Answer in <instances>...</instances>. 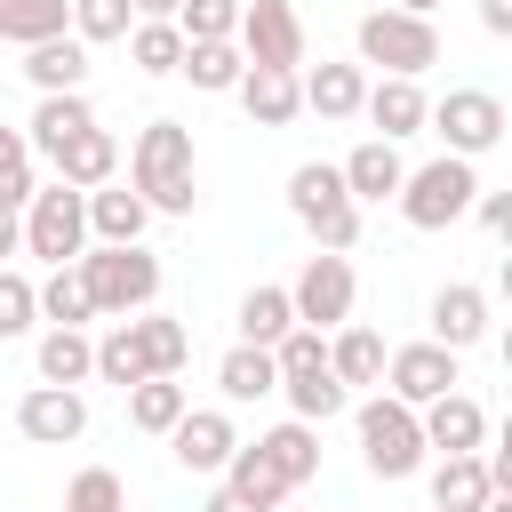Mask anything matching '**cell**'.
Returning <instances> with one entry per match:
<instances>
[{
	"mask_svg": "<svg viewBox=\"0 0 512 512\" xmlns=\"http://www.w3.org/2000/svg\"><path fill=\"white\" fill-rule=\"evenodd\" d=\"M472 192H480V176H472V160H456V152H440V160H424V168H408L400 176V216L416 224V232H448L456 216H472Z\"/></svg>",
	"mask_w": 512,
	"mask_h": 512,
	"instance_id": "cell-5",
	"label": "cell"
},
{
	"mask_svg": "<svg viewBox=\"0 0 512 512\" xmlns=\"http://www.w3.org/2000/svg\"><path fill=\"white\" fill-rule=\"evenodd\" d=\"M400 8H408V16H432V8H440V0H400Z\"/></svg>",
	"mask_w": 512,
	"mask_h": 512,
	"instance_id": "cell-50",
	"label": "cell"
},
{
	"mask_svg": "<svg viewBox=\"0 0 512 512\" xmlns=\"http://www.w3.org/2000/svg\"><path fill=\"white\" fill-rule=\"evenodd\" d=\"M384 336L376 328H360V320H344V328H328V376L352 392V384H384Z\"/></svg>",
	"mask_w": 512,
	"mask_h": 512,
	"instance_id": "cell-21",
	"label": "cell"
},
{
	"mask_svg": "<svg viewBox=\"0 0 512 512\" xmlns=\"http://www.w3.org/2000/svg\"><path fill=\"white\" fill-rule=\"evenodd\" d=\"M352 296H360V280H352V264H344V256H328V248H320V256H304V272L288 280L296 320H304V328H320V336L352 320Z\"/></svg>",
	"mask_w": 512,
	"mask_h": 512,
	"instance_id": "cell-9",
	"label": "cell"
},
{
	"mask_svg": "<svg viewBox=\"0 0 512 512\" xmlns=\"http://www.w3.org/2000/svg\"><path fill=\"white\" fill-rule=\"evenodd\" d=\"M128 184L144 192L152 216H192L200 184H192V128L184 120H152L128 152Z\"/></svg>",
	"mask_w": 512,
	"mask_h": 512,
	"instance_id": "cell-1",
	"label": "cell"
},
{
	"mask_svg": "<svg viewBox=\"0 0 512 512\" xmlns=\"http://www.w3.org/2000/svg\"><path fill=\"white\" fill-rule=\"evenodd\" d=\"M184 40H232V24H240V0H176V16H168Z\"/></svg>",
	"mask_w": 512,
	"mask_h": 512,
	"instance_id": "cell-41",
	"label": "cell"
},
{
	"mask_svg": "<svg viewBox=\"0 0 512 512\" xmlns=\"http://www.w3.org/2000/svg\"><path fill=\"white\" fill-rule=\"evenodd\" d=\"M48 168H56L72 192H96V184H112V176H120V136H112V128H80Z\"/></svg>",
	"mask_w": 512,
	"mask_h": 512,
	"instance_id": "cell-20",
	"label": "cell"
},
{
	"mask_svg": "<svg viewBox=\"0 0 512 512\" xmlns=\"http://www.w3.org/2000/svg\"><path fill=\"white\" fill-rule=\"evenodd\" d=\"M416 424H424V448H440V456H472V448H488V408H480L472 392H440V400H424Z\"/></svg>",
	"mask_w": 512,
	"mask_h": 512,
	"instance_id": "cell-13",
	"label": "cell"
},
{
	"mask_svg": "<svg viewBox=\"0 0 512 512\" xmlns=\"http://www.w3.org/2000/svg\"><path fill=\"white\" fill-rule=\"evenodd\" d=\"M80 128H96L88 88H56V96H40V112H32V128H24V144H32V160H56Z\"/></svg>",
	"mask_w": 512,
	"mask_h": 512,
	"instance_id": "cell-16",
	"label": "cell"
},
{
	"mask_svg": "<svg viewBox=\"0 0 512 512\" xmlns=\"http://www.w3.org/2000/svg\"><path fill=\"white\" fill-rule=\"evenodd\" d=\"M480 24H488L496 40H512V0H480Z\"/></svg>",
	"mask_w": 512,
	"mask_h": 512,
	"instance_id": "cell-45",
	"label": "cell"
},
{
	"mask_svg": "<svg viewBox=\"0 0 512 512\" xmlns=\"http://www.w3.org/2000/svg\"><path fill=\"white\" fill-rule=\"evenodd\" d=\"M224 488H232V496H240L248 512H272V504H288V496H296V488H288V480L272 472V456H264L256 440H240V448L224 456Z\"/></svg>",
	"mask_w": 512,
	"mask_h": 512,
	"instance_id": "cell-25",
	"label": "cell"
},
{
	"mask_svg": "<svg viewBox=\"0 0 512 512\" xmlns=\"http://www.w3.org/2000/svg\"><path fill=\"white\" fill-rule=\"evenodd\" d=\"M232 320H240V344H280V336L296 328V304H288V288H272V280H264V288H248V296H240V312H232Z\"/></svg>",
	"mask_w": 512,
	"mask_h": 512,
	"instance_id": "cell-34",
	"label": "cell"
},
{
	"mask_svg": "<svg viewBox=\"0 0 512 512\" xmlns=\"http://www.w3.org/2000/svg\"><path fill=\"white\" fill-rule=\"evenodd\" d=\"M32 320H40V296H32V280L0 264V344H8V336H24Z\"/></svg>",
	"mask_w": 512,
	"mask_h": 512,
	"instance_id": "cell-43",
	"label": "cell"
},
{
	"mask_svg": "<svg viewBox=\"0 0 512 512\" xmlns=\"http://www.w3.org/2000/svg\"><path fill=\"white\" fill-rule=\"evenodd\" d=\"M176 72H192V88H208V96H232L240 72H248V56L232 40H184V64Z\"/></svg>",
	"mask_w": 512,
	"mask_h": 512,
	"instance_id": "cell-33",
	"label": "cell"
},
{
	"mask_svg": "<svg viewBox=\"0 0 512 512\" xmlns=\"http://www.w3.org/2000/svg\"><path fill=\"white\" fill-rule=\"evenodd\" d=\"M144 224H152V208H144V192L136 184H96L88 192V240H144Z\"/></svg>",
	"mask_w": 512,
	"mask_h": 512,
	"instance_id": "cell-24",
	"label": "cell"
},
{
	"mask_svg": "<svg viewBox=\"0 0 512 512\" xmlns=\"http://www.w3.org/2000/svg\"><path fill=\"white\" fill-rule=\"evenodd\" d=\"M64 512H128V480L112 464H80L64 488Z\"/></svg>",
	"mask_w": 512,
	"mask_h": 512,
	"instance_id": "cell-39",
	"label": "cell"
},
{
	"mask_svg": "<svg viewBox=\"0 0 512 512\" xmlns=\"http://www.w3.org/2000/svg\"><path fill=\"white\" fill-rule=\"evenodd\" d=\"M128 24H136V8H128V0H72V40H88V48L128 40Z\"/></svg>",
	"mask_w": 512,
	"mask_h": 512,
	"instance_id": "cell-40",
	"label": "cell"
},
{
	"mask_svg": "<svg viewBox=\"0 0 512 512\" xmlns=\"http://www.w3.org/2000/svg\"><path fill=\"white\" fill-rule=\"evenodd\" d=\"M296 88H304V112L352 120L360 96H368V72H360V64H312V72H296Z\"/></svg>",
	"mask_w": 512,
	"mask_h": 512,
	"instance_id": "cell-23",
	"label": "cell"
},
{
	"mask_svg": "<svg viewBox=\"0 0 512 512\" xmlns=\"http://www.w3.org/2000/svg\"><path fill=\"white\" fill-rule=\"evenodd\" d=\"M0 112H8V72H0Z\"/></svg>",
	"mask_w": 512,
	"mask_h": 512,
	"instance_id": "cell-51",
	"label": "cell"
},
{
	"mask_svg": "<svg viewBox=\"0 0 512 512\" xmlns=\"http://www.w3.org/2000/svg\"><path fill=\"white\" fill-rule=\"evenodd\" d=\"M16 432H24L32 448H72V440L88 432V400H80V384H32V392L16 400Z\"/></svg>",
	"mask_w": 512,
	"mask_h": 512,
	"instance_id": "cell-12",
	"label": "cell"
},
{
	"mask_svg": "<svg viewBox=\"0 0 512 512\" xmlns=\"http://www.w3.org/2000/svg\"><path fill=\"white\" fill-rule=\"evenodd\" d=\"M424 128H440L456 160H480V152L504 144L512 120H504V96H496V88H448V96L424 112Z\"/></svg>",
	"mask_w": 512,
	"mask_h": 512,
	"instance_id": "cell-8",
	"label": "cell"
},
{
	"mask_svg": "<svg viewBox=\"0 0 512 512\" xmlns=\"http://www.w3.org/2000/svg\"><path fill=\"white\" fill-rule=\"evenodd\" d=\"M256 448L272 456V472H280L288 488H304V480L320 472V424H304V416H288V424H272V432H264Z\"/></svg>",
	"mask_w": 512,
	"mask_h": 512,
	"instance_id": "cell-26",
	"label": "cell"
},
{
	"mask_svg": "<svg viewBox=\"0 0 512 512\" xmlns=\"http://www.w3.org/2000/svg\"><path fill=\"white\" fill-rule=\"evenodd\" d=\"M24 200H32V144L24 128L0 120V208H24Z\"/></svg>",
	"mask_w": 512,
	"mask_h": 512,
	"instance_id": "cell-42",
	"label": "cell"
},
{
	"mask_svg": "<svg viewBox=\"0 0 512 512\" xmlns=\"http://www.w3.org/2000/svg\"><path fill=\"white\" fill-rule=\"evenodd\" d=\"M280 392H288V408H296L304 424H328V416H344V408H352V392L328 376V360H320V368H304V376H280Z\"/></svg>",
	"mask_w": 512,
	"mask_h": 512,
	"instance_id": "cell-38",
	"label": "cell"
},
{
	"mask_svg": "<svg viewBox=\"0 0 512 512\" xmlns=\"http://www.w3.org/2000/svg\"><path fill=\"white\" fill-rule=\"evenodd\" d=\"M336 176H344V192H352V200L368 208V200H392L408 168H400V144H384V136H368V144H352V152L336 160Z\"/></svg>",
	"mask_w": 512,
	"mask_h": 512,
	"instance_id": "cell-18",
	"label": "cell"
},
{
	"mask_svg": "<svg viewBox=\"0 0 512 512\" xmlns=\"http://www.w3.org/2000/svg\"><path fill=\"white\" fill-rule=\"evenodd\" d=\"M208 512H248V504H240L232 488H216V496H208Z\"/></svg>",
	"mask_w": 512,
	"mask_h": 512,
	"instance_id": "cell-47",
	"label": "cell"
},
{
	"mask_svg": "<svg viewBox=\"0 0 512 512\" xmlns=\"http://www.w3.org/2000/svg\"><path fill=\"white\" fill-rule=\"evenodd\" d=\"M232 96H240V112H248L256 128H288V120L304 112V88H296V72H280V64H248Z\"/></svg>",
	"mask_w": 512,
	"mask_h": 512,
	"instance_id": "cell-15",
	"label": "cell"
},
{
	"mask_svg": "<svg viewBox=\"0 0 512 512\" xmlns=\"http://www.w3.org/2000/svg\"><path fill=\"white\" fill-rule=\"evenodd\" d=\"M168 448H176L184 472H224V456L240 448V432H232L224 408H184V416L168 424Z\"/></svg>",
	"mask_w": 512,
	"mask_h": 512,
	"instance_id": "cell-14",
	"label": "cell"
},
{
	"mask_svg": "<svg viewBox=\"0 0 512 512\" xmlns=\"http://www.w3.org/2000/svg\"><path fill=\"white\" fill-rule=\"evenodd\" d=\"M496 488H488V464H480V448L472 456H440V472H432V512H480Z\"/></svg>",
	"mask_w": 512,
	"mask_h": 512,
	"instance_id": "cell-28",
	"label": "cell"
},
{
	"mask_svg": "<svg viewBox=\"0 0 512 512\" xmlns=\"http://www.w3.org/2000/svg\"><path fill=\"white\" fill-rule=\"evenodd\" d=\"M360 112H368V128H376L384 144H400V136H416V128H424V112H432V104H424V88H416V80H392V72H384V80L360 96Z\"/></svg>",
	"mask_w": 512,
	"mask_h": 512,
	"instance_id": "cell-19",
	"label": "cell"
},
{
	"mask_svg": "<svg viewBox=\"0 0 512 512\" xmlns=\"http://www.w3.org/2000/svg\"><path fill=\"white\" fill-rule=\"evenodd\" d=\"M192 408V392L176 384V376H144V384H128V424L136 432H152V440H168V424Z\"/></svg>",
	"mask_w": 512,
	"mask_h": 512,
	"instance_id": "cell-32",
	"label": "cell"
},
{
	"mask_svg": "<svg viewBox=\"0 0 512 512\" xmlns=\"http://www.w3.org/2000/svg\"><path fill=\"white\" fill-rule=\"evenodd\" d=\"M472 216H480V224L504 240V232H512V192H472Z\"/></svg>",
	"mask_w": 512,
	"mask_h": 512,
	"instance_id": "cell-44",
	"label": "cell"
},
{
	"mask_svg": "<svg viewBox=\"0 0 512 512\" xmlns=\"http://www.w3.org/2000/svg\"><path fill=\"white\" fill-rule=\"evenodd\" d=\"M80 280H88V304L96 312H112V320H128V312H152V296H160V256L144 248V240H88L80 256Z\"/></svg>",
	"mask_w": 512,
	"mask_h": 512,
	"instance_id": "cell-2",
	"label": "cell"
},
{
	"mask_svg": "<svg viewBox=\"0 0 512 512\" xmlns=\"http://www.w3.org/2000/svg\"><path fill=\"white\" fill-rule=\"evenodd\" d=\"M352 432H360V456H368L376 480H408V472H424V424H416L408 400H392V392L360 400V408H352Z\"/></svg>",
	"mask_w": 512,
	"mask_h": 512,
	"instance_id": "cell-4",
	"label": "cell"
},
{
	"mask_svg": "<svg viewBox=\"0 0 512 512\" xmlns=\"http://www.w3.org/2000/svg\"><path fill=\"white\" fill-rule=\"evenodd\" d=\"M128 320H136V344H144L152 376H184V360H192V328L168 320V312H128Z\"/></svg>",
	"mask_w": 512,
	"mask_h": 512,
	"instance_id": "cell-35",
	"label": "cell"
},
{
	"mask_svg": "<svg viewBox=\"0 0 512 512\" xmlns=\"http://www.w3.org/2000/svg\"><path fill=\"white\" fill-rule=\"evenodd\" d=\"M136 16H176V0H128Z\"/></svg>",
	"mask_w": 512,
	"mask_h": 512,
	"instance_id": "cell-48",
	"label": "cell"
},
{
	"mask_svg": "<svg viewBox=\"0 0 512 512\" xmlns=\"http://www.w3.org/2000/svg\"><path fill=\"white\" fill-rule=\"evenodd\" d=\"M24 248V208H0V256Z\"/></svg>",
	"mask_w": 512,
	"mask_h": 512,
	"instance_id": "cell-46",
	"label": "cell"
},
{
	"mask_svg": "<svg viewBox=\"0 0 512 512\" xmlns=\"http://www.w3.org/2000/svg\"><path fill=\"white\" fill-rule=\"evenodd\" d=\"M96 376V336L88 328H48L40 336V384H88Z\"/></svg>",
	"mask_w": 512,
	"mask_h": 512,
	"instance_id": "cell-31",
	"label": "cell"
},
{
	"mask_svg": "<svg viewBox=\"0 0 512 512\" xmlns=\"http://www.w3.org/2000/svg\"><path fill=\"white\" fill-rule=\"evenodd\" d=\"M32 296H40V320H48V328H88V320H96L80 264H48V280H40Z\"/></svg>",
	"mask_w": 512,
	"mask_h": 512,
	"instance_id": "cell-30",
	"label": "cell"
},
{
	"mask_svg": "<svg viewBox=\"0 0 512 512\" xmlns=\"http://www.w3.org/2000/svg\"><path fill=\"white\" fill-rule=\"evenodd\" d=\"M96 376H104V384H120V392L152 376V360H144V344H136V320H112V328L96 336Z\"/></svg>",
	"mask_w": 512,
	"mask_h": 512,
	"instance_id": "cell-37",
	"label": "cell"
},
{
	"mask_svg": "<svg viewBox=\"0 0 512 512\" xmlns=\"http://www.w3.org/2000/svg\"><path fill=\"white\" fill-rule=\"evenodd\" d=\"M272 512H288V504H272Z\"/></svg>",
	"mask_w": 512,
	"mask_h": 512,
	"instance_id": "cell-52",
	"label": "cell"
},
{
	"mask_svg": "<svg viewBox=\"0 0 512 512\" xmlns=\"http://www.w3.org/2000/svg\"><path fill=\"white\" fill-rule=\"evenodd\" d=\"M24 80H32L40 96H56V88H88V40H72V32L32 40V48H24Z\"/></svg>",
	"mask_w": 512,
	"mask_h": 512,
	"instance_id": "cell-22",
	"label": "cell"
},
{
	"mask_svg": "<svg viewBox=\"0 0 512 512\" xmlns=\"http://www.w3.org/2000/svg\"><path fill=\"white\" fill-rule=\"evenodd\" d=\"M232 48H240L248 64H280V72H296V64H304V16H296L288 0H240Z\"/></svg>",
	"mask_w": 512,
	"mask_h": 512,
	"instance_id": "cell-10",
	"label": "cell"
},
{
	"mask_svg": "<svg viewBox=\"0 0 512 512\" xmlns=\"http://www.w3.org/2000/svg\"><path fill=\"white\" fill-rule=\"evenodd\" d=\"M432 344H448V352H472L480 336H488V296L472 288V280H448L440 296H432Z\"/></svg>",
	"mask_w": 512,
	"mask_h": 512,
	"instance_id": "cell-17",
	"label": "cell"
},
{
	"mask_svg": "<svg viewBox=\"0 0 512 512\" xmlns=\"http://www.w3.org/2000/svg\"><path fill=\"white\" fill-rule=\"evenodd\" d=\"M216 392H224V400H264V392H280L272 344H232V352L216 360Z\"/></svg>",
	"mask_w": 512,
	"mask_h": 512,
	"instance_id": "cell-27",
	"label": "cell"
},
{
	"mask_svg": "<svg viewBox=\"0 0 512 512\" xmlns=\"http://www.w3.org/2000/svg\"><path fill=\"white\" fill-rule=\"evenodd\" d=\"M464 352H448V344H400V352H384V392L392 400H408V408H424V400H440V392H456L464 384V368H456Z\"/></svg>",
	"mask_w": 512,
	"mask_h": 512,
	"instance_id": "cell-11",
	"label": "cell"
},
{
	"mask_svg": "<svg viewBox=\"0 0 512 512\" xmlns=\"http://www.w3.org/2000/svg\"><path fill=\"white\" fill-rule=\"evenodd\" d=\"M128 64H136L144 80H168V72L184 64V32H176L168 16H136V24H128Z\"/></svg>",
	"mask_w": 512,
	"mask_h": 512,
	"instance_id": "cell-29",
	"label": "cell"
},
{
	"mask_svg": "<svg viewBox=\"0 0 512 512\" xmlns=\"http://www.w3.org/2000/svg\"><path fill=\"white\" fill-rule=\"evenodd\" d=\"M72 32V0H0V40L32 48V40H56Z\"/></svg>",
	"mask_w": 512,
	"mask_h": 512,
	"instance_id": "cell-36",
	"label": "cell"
},
{
	"mask_svg": "<svg viewBox=\"0 0 512 512\" xmlns=\"http://www.w3.org/2000/svg\"><path fill=\"white\" fill-rule=\"evenodd\" d=\"M288 216L312 232V248H328V256H352V240H360V200L344 192V176H336V160H304L296 176H288Z\"/></svg>",
	"mask_w": 512,
	"mask_h": 512,
	"instance_id": "cell-3",
	"label": "cell"
},
{
	"mask_svg": "<svg viewBox=\"0 0 512 512\" xmlns=\"http://www.w3.org/2000/svg\"><path fill=\"white\" fill-rule=\"evenodd\" d=\"M480 512H512V496H504V488H496V496H488V504H480Z\"/></svg>",
	"mask_w": 512,
	"mask_h": 512,
	"instance_id": "cell-49",
	"label": "cell"
},
{
	"mask_svg": "<svg viewBox=\"0 0 512 512\" xmlns=\"http://www.w3.org/2000/svg\"><path fill=\"white\" fill-rule=\"evenodd\" d=\"M360 64H384L392 80H416L440 64V24L408 8H368L360 16Z\"/></svg>",
	"mask_w": 512,
	"mask_h": 512,
	"instance_id": "cell-6",
	"label": "cell"
},
{
	"mask_svg": "<svg viewBox=\"0 0 512 512\" xmlns=\"http://www.w3.org/2000/svg\"><path fill=\"white\" fill-rule=\"evenodd\" d=\"M80 248H88V192H72L64 176L56 184H32V200H24V256L72 264Z\"/></svg>",
	"mask_w": 512,
	"mask_h": 512,
	"instance_id": "cell-7",
	"label": "cell"
}]
</instances>
